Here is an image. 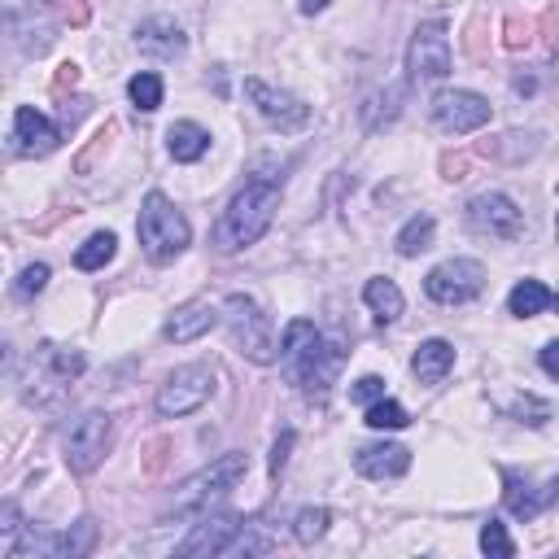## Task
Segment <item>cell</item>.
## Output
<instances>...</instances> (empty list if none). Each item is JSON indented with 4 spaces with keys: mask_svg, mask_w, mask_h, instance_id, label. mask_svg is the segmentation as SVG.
<instances>
[{
    "mask_svg": "<svg viewBox=\"0 0 559 559\" xmlns=\"http://www.w3.org/2000/svg\"><path fill=\"white\" fill-rule=\"evenodd\" d=\"M490 114H494L490 101H485L481 92H468V88H446L433 97V123L450 136L477 132V127L490 123Z\"/></svg>",
    "mask_w": 559,
    "mask_h": 559,
    "instance_id": "obj_10",
    "label": "cell"
},
{
    "mask_svg": "<svg viewBox=\"0 0 559 559\" xmlns=\"http://www.w3.org/2000/svg\"><path fill=\"white\" fill-rule=\"evenodd\" d=\"M367 424L385 433V428H407L411 415H407V407H402V402H394V398H376V402H367Z\"/></svg>",
    "mask_w": 559,
    "mask_h": 559,
    "instance_id": "obj_27",
    "label": "cell"
},
{
    "mask_svg": "<svg viewBox=\"0 0 559 559\" xmlns=\"http://www.w3.org/2000/svg\"><path fill=\"white\" fill-rule=\"evenodd\" d=\"M136 44L149 57H180L184 53V31L175 27V18H149V22H140Z\"/></svg>",
    "mask_w": 559,
    "mask_h": 559,
    "instance_id": "obj_18",
    "label": "cell"
},
{
    "mask_svg": "<svg viewBox=\"0 0 559 559\" xmlns=\"http://www.w3.org/2000/svg\"><path fill=\"white\" fill-rule=\"evenodd\" d=\"M551 498H555V481H546L542 494H529V485H520L516 477L507 481V511L511 516H520V520H533L546 503H551Z\"/></svg>",
    "mask_w": 559,
    "mask_h": 559,
    "instance_id": "obj_23",
    "label": "cell"
},
{
    "mask_svg": "<svg viewBox=\"0 0 559 559\" xmlns=\"http://www.w3.org/2000/svg\"><path fill=\"white\" fill-rule=\"evenodd\" d=\"M319 9H328V0H302V14H319Z\"/></svg>",
    "mask_w": 559,
    "mask_h": 559,
    "instance_id": "obj_37",
    "label": "cell"
},
{
    "mask_svg": "<svg viewBox=\"0 0 559 559\" xmlns=\"http://www.w3.org/2000/svg\"><path fill=\"white\" fill-rule=\"evenodd\" d=\"M324 529H328V511L324 507H302L297 511V525H293V538L302 542V546H311L324 538Z\"/></svg>",
    "mask_w": 559,
    "mask_h": 559,
    "instance_id": "obj_30",
    "label": "cell"
},
{
    "mask_svg": "<svg viewBox=\"0 0 559 559\" xmlns=\"http://www.w3.org/2000/svg\"><path fill=\"white\" fill-rule=\"evenodd\" d=\"M245 92H249V101L258 105V114H263L267 123H276L280 132H297V127L311 123V105H302L293 92H280L263 79H245Z\"/></svg>",
    "mask_w": 559,
    "mask_h": 559,
    "instance_id": "obj_12",
    "label": "cell"
},
{
    "mask_svg": "<svg viewBox=\"0 0 559 559\" xmlns=\"http://www.w3.org/2000/svg\"><path fill=\"white\" fill-rule=\"evenodd\" d=\"M136 232H140V245H145V254L153 258V263H171L175 254H184L188 236H193V232H188V219L175 210V201L162 197V193L145 197Z\"/></svg>",
    "mask_w": 559,
    "mask_h": 559,
    "instance_id": "obj_3",
    "label": "cell"
},
{
    "mask_svg": "<svg viewBox=\"0 0 559 559\" xmlns=\"http://www.w3.org/2000/svg\"><path fill=\"white\" fill-rule=\"evenodd\" d=\"M245 472H249V455H241V450H232V455L214 459L210 468H201L197 477H188L180 490H175L171 511H175V516H188V511H206L214 498L228 494L232 485L245 477Z\"/></svg>",
    "mask_w": 559,
    "mask_h": 559,
    "instance_id": "obj_4",
    "label": "cell"
},
{
    "mask_svg": "<svg viewBox=\"0 0 559 559\" xmlns=\"http://www.w3.org/2000/svg\"><path fill=\"white\" fill-rule=\"evenodd\" d=\"M433 228H437V223H433V214H415V219H407V228H402L398 232V254L402 258H415V254H424V249L428 245H433Z\"/></svg>",
    "mask_w": 559,
    "mask_h": 559,
    "instance_id": "obj_24",
    "label": "cell"
},
{
    "mask_svg": "<svg viewBox=\"0 0 559 559\" xmlns=\"http://www.w3.org/2000/svg\"><path fill=\"white\" fill-rule=\"evenodd\" d=\"M166 149H171L175 162H197L201 153L210 149V132L197 123H175L171 132H166Z\"/></svg>",
    "mask_w": 559,
    "mask_h": 559,
    "instance_id": "obj_20",
    "label": "cell"
},
{
    "mask_svg": "<svg viewBox=\"0 0 559 559\" xmlns=\"http://www.w3.org/2000/svg\"><path fill=\"white\" fill-rule=\"evenodd\" d=\"M280 367L297 389L324 394L341 367V350L332 346V341H324V332H319L311 319H293V324L284 328V341H280Z\"/></svg>",
    "mask_w": 559,
    "mask_h": 559,
    "instance_id": "obj_1",
    "label": "cell"
},
{
    "mask_svg": "<svg viewBox=\"0 0 559 559\" xmlns=\"http://www.w3.org/2000/svg\"><path fill=\"white\" fill-rule=\"evenodd\" d=\"M450 367H455V346L450 341H424L420 350H415V359H411V372L420 385H442V380L450 376Z\"/></svg>",
    "mask_w": 559,
    "mask_h": 559,
    "instance_id": "obj_17",
    "label": "cell"
},
{
    "mask_svg": "<svg viewBox=\"0 0 559 559\" xmlns=\"http://www.w3.org/2000/svg\"><path fill=\"white\" fill-rule=\"evenodd\" d=\"M363 302L376 311L380 324H394V319L402 315V306H407V302H402V289H398L394 280H367Z\"/></svg>",
    "mask_w": 559,
    "mask_h": 559,
    "instance_id": "obj_22",
    "label": "cell"
},
{
    "mask_svg": "<svg viewBox=\"0 0 559 559\" xmlns=\"http://www.w3.org/2000/svg\"><path fill=\"white\" fill-rule=\"evenodd\" d=\"M92 546H97V525H92V520H79L75 533H57V555H62V559L88 555Z\"/></svg>",
    "mask_w": 559,
    "mask_h": 559,
    "instance_id": "obj_28",
    "label": "cell"
},
{
    "mask_svg": "<svg viewBox=\"0 0 559 559\" xmlns=\"http://www.w3.org/2000/svg\"><path fill=\"white\" fill-rule=\"evenodd\" d=\"M481 551L494 555V559H511V555H516V542L507 538V529L498 525V520H490V525L481 529Z\"/></svg>",
    "mask_w": 559,
    "mask_h": 559,
    "instance_id": "obj_31",
    "label": "cell"
},
{
    "mask_svg": "<svg viewBox=\"0 0 559 559\" xmlns=\"http://www.w3.org/2000/svg\"><path fill=\"white\" fill-rule=\"evenodd\" d=\"M241 516H206L201 525L180 542V555H228L232 538L241 533Z\"/></svg>",
    "mask_w": 559,
    "mask_h": 559,
    "instance_id": "obj_13",
    "label": "cell"
},
{
    "mask_svg": "<svg viewBox=\"0 0 559 559\" xmlns=\"http://www.w3.org/2000/svg\"><path fill=\"white\" fill-rule=\"evenodd\" d=\"M44 284H49V267H44V263H31V267L18 276V293L31 297V293H40Z\"/></svg>",
    "mask_w": 559,
    "mask_h": 559,
    "instance_id": "obj_32",
    "label": "cell"
},
{
    "mask_svg": "<svg viewBox=\"0 0 559 559\" xmlns=\"http://www.w3.org/2000/svg\"><path fill=\"white\" fill-rule=\"evenodd\" d=\"M481 289H485V267L472 263V258H450V263L428 271V280H424V293L442 306H463Z\"/></svg>",
    "mask_w": 559,
    "mask_h": 559,
    "instance_id": "obj_7",
    "label": "cell"
},
{
    "mask_svg": "<svg viewBox=\"0 0 559 559\" xmlns=\"http://www.w3.org/2000/svg\"><path fill=\"white\" fill-rule=\"evenodd\" d=\"M407 70H411V79H446L450 75L446 22H424V27H415L411 49H407Z\"/></svg>",
    "mask_w": 559,
    "mask_h": 559,
    "instance_id": "obj_11",
    "label": "cell"
},
{
    "mask_svg": "<svg viewBox=\"0 0 559 559\" xmlns=\"http://www.w3.org/2000/svg\"><path fill=\"white\" fill-rule=\"evenodd\" d=\"M468 228L490 241H516L525 232V214L507 193H481L468 201Z\"/></svg>",
    "mask_w": 559,
    "mask_h": 559,
    "instance_id": "obj_9",
    "label": "cell"
},
{
    "mask_svg": "<svg viewBox=\"0 0 559 559\" xmlns=\"http://www.w3.org/2000/svg\"><path fill=\"white\" fill-rule=\"evenodd\" d=\"M542 372L546 376H559V346H555V341H551V346H542Z\"/></svg>",
    "mask_w": 559,
    "mask_h": 559,
    "instance_id": "obj_36",
    "label": "cell"
},
{
    "mask_svg": "<svg viewBox=\"0 0 559 559\" xmlns=\"http://www.w3.org/2000/svg\"><path fill=\"white\" fill-rule=\"evenodd\" d=\"M114 442V420L105 411H88L70 424L66 433V463L70 472H92L105 459V450Z\"/></svg>",
    "mask_w": 559,
    "mask_h": 559,
    "instance_id": "obj_6",
    "label": "cell"
},
{
    "mask_svg": "<svg viewBox=\"0 0 559 559\" xmlns=\"http://www.w3.org/2000/svg\"><path fill=\"white\" fill-rule=\"evenodd\" d=\"M22 529V511L18 503H0V538H9V533Z\"/></svg>",
    "mask_w": 559,
    "mask_h": 559,
    "instance_id": "obj_34",
    "label": "cell"
},
{
    "mask_svg": "<svg viewBox=\"0 0 559 559\" xmlns=\"http://www.w3.org/2000/svg\"><path fill=\"white\" fill-rule=\"evenodd\" d=\"M14 140L22 153H53L57 149V127L44 118L40 110H31V105H22V110L14 114Z\"/></svg>",
    "mask_w": 559,
    "mask_h": 559,
    "instance_id": "obj_16",
    "label": "cell"
},
{
    "mask_svg": "<svg viewBox=\"0 0 559 559\" xmlns=\"http://www.w3.org/2000/svg\"><path fill=\"white\" fill-rule=\"evenodd\" d=\"M354 468H359V477H367V481H394L411 468V450L398 446V442L363 446L359 455H354Z\"/></svg>",
    "mask_w": 559,
    "mask_h": 559,
    "instance_id": "obj_14",
    "label": "cell"
},
{
    "mask_svg": "<svg viewBox=\"0 0 559 559\" xmlns=\"http://www.w3.org/2000/svg\"><path fill=\"white\" fill-rule=\"evenodd\" d=\"M127 97L136 101V110L153 114L162 105V79L153 75V70H140V75H132V83H127Z\"/></svg>",
    "mask_w": 559,
    "mask_h": 559,
    "instance_id": "obj_26",
    "label": "cell"
},
{
    "mask_svg": "<svg viewBox=\"0 0 559 559\" xmlns=\"http://www.w3.org/2000/svg\"><path fill=\"white\" fill-rule=\"evenodd\" d=\"M114 232H97V236H88V241L79 245V254H75V267L79 271H101L105 263L114 258Z\"/></svg>",
    "mask_w": 559,
    "mask_h": 559,
    "instance_id": "obj_25",
    "label": "cell"
},
{
    "mask_svg": "<svg viewBox=\"0 0 559 559\" xmlns=\"http://www.w3.org/2000/svg\"><path fill=\"white\" fill-rule=\"evenodd\" d=\"M9 555H57V533L44 525H31L14 546H9Z\"/></svg>",
    "mask_w": 559,
    "mask_h": 559,
    "instance_id": "obj_29",
    "label": "cell"
},
{
    "mask_svg": "<svg viewBox=\"0 0 559 559\" xmlns=\"http://www.w3.org/2000/svg\"><path fill=\"white\" fill-rule=\"evenodd\" d=\"M214 324H219V311H214L210 302H188V306H180V311L166 319V341H175V346H188V341L206 337Z\"/></svg>",
    "mask_w": 559,
    "mask_h": 559,
    "instance_id": "obj_15",
    "label": "cell"
},
{
    "mask_svg": "<svg viewBox=\"0 0 559 559\" xmlns=\"http://www.w3.org/2000/svg\"><path fill=\"white\" fill-rule=\"evenodd\" d=\"M276 210H280V188L271 180H249L241 193L228 201L219 223H214V249L236 254V249L263 241L267 228L276 223Z\"/></svg>",
    "mask_w": 559,
    "mask_h": 559,
    "instance_id": "obj_2",
    "label": "cell"
},
{
    "mask_svg": "<svg viewBox=\"0 0 559 559\" xmlns=\"http://www.w3.org/2000/svg\"><path fill=\"white\" fill-rule=\"evenodd\" d=\"M350 398H354V402H376V398H385V380H380V376L354 380V385H350Z\"/></svg>",
    "mask_w": 559,
    "mask_h": 559,
    "instance_id": "obj_33",
    "label": "cell"
},
{
    "mask_svg": "<svg viewBox=\"0 0 559 559\" xmlns=\"http://www.w3.org/2000/svg\"><path fill=\"white\" fill-rule=\"evenodd\" d=\"M40 363H44L40 385L53 389V394H66V385L83 372V354L79 350H62V346H44L40 350Z\"/></svg>",
    "mask_w": 559,
    "mask_h": 559,
    "instance_id": "obj_19",
    "label": "cell"
},
{
    "mask_svg": "<svg viewBox=\"0 0 559 559\" xmlns=\"http://www.w3.org/2000/svg\"><path fill=\"white\" fill-rule=\"evenodd\" d=\"M507 306H511V315H520V319H533V315L551 311V306H555V293L546 289L542 280H520L516 289H511Z\"/></svg>",
    "mask_w": 559,
    "mask_h": 559,
    "instance_id": "obj_21",
    "label": "cell"
},
{
    "mask_svg": "<svg viewBox=\"0 0 559 559\" xmlns=\"http://www.w3.org/2000/svg\"><path fill=\"white\" fill-rule=\"evenodd\" d=\"M210 394H214V367H206V363L175 367V372L166 376V385L158 389V411L162 415H188Z\"/></svg>",
    "mask_w": 559,
    "mask_h": 559,
    "instance_id": "obj_8",
    "label": "cell"
},
{
    "mask_svg": "<svg viewBox=\"0 0 559 559\" xmlns=\"http://www.w3.org/2000/svg\"><path fill=\"white\" fill-rule=\"evenodd\" d=\"M228 332H232V346L254 363H271L276 359V346H271V324L263 315V306L245 293L228 297Z\"/></svg>",
    "mask_w": 559,
    "mask_h": 559,
    "instance_id": "obj_5",
    "label": "cell"
},
{
    "mask_svg": "<svg viewBox=\"0 0 559 559\" xmlns=\"http://www.w3.org/2000/svg\"><path fill=\"white\" fill-rule=\"evenodd\" d=\"M289 446H293V433H284L280 442H276V455H271V472H276V477H280L284 463H289Z\"/></svg>",
    "mask_w": 559,
    "mask_h": 559,
    "instance_id": "obj_35",
    "label": "cell"
}]
</instances>
